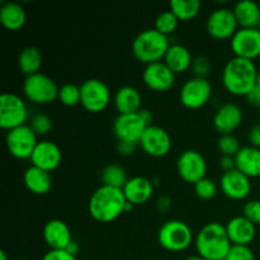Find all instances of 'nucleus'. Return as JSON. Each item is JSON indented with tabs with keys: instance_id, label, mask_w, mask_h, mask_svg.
<instances>
[{
	"instance_id": "f8f14e48",
	"label": "nucleus",
	"mask_w": 260,
	"mask_h": 260,
	"mask_svg": "<svg viewBox=\"0 0 260 260\" xmlns=\"http://www.w3.org/2000/svg\"><path fill=\"white\" fill-rule=\"evenodd\" d=\"M177 170L184 182L196 184L206 178L207 162L203 155L197 150H185L178 157Z\"/></svg>"
},
{
	"instance_id": "a19ab883",
	"label": "nucleus",
	"mask_w": 260,
	"mask_h": 260,
	"mask_svg": "<svg viewBox=\"0 0 260 260\" xmlns=\"http://www.w3.org/2000/svg\"><path fill=\"white\" fill-rule=\"evenodd\" d=\"M136 145L134 142L128 141H118L117 145V150H118V154L122 156H129V155L134 154L135 149H136Z\"/></svg>"
},
{
	"instance_id": "5701e85b",
	"label": "nucleus",
	"mask_w": 260,
	"mask_h": 260,
	"mask_svg": "<svg viewBox=\"0 0 260 260\" xmlns=\"http://www.w3.org/2000/svg\"><path fill=\"white\" fill-rule=\"evenodd\" d=\"M141 94L131 85L121 86L114 94V106L119 114H131L141 111Z\"/></svg>"
},
{
	"instance_id": "ea45409f",
	"label": "nucleus",
	"mask_w": 260,
	"mask_h": 260,
	"mask_svg": "<svg viewBox=\"0 0 260 260\" xmlns=\"http://www.w3.org/2000/svg\"><path fill=\"white\" fill-rule=\"evenodd\" d=\"M41 260H78L75 255L66 250H50L42 256Z\"/></svg>"
},
{
	"instance_id": "9d476101",
	"label": "nucleus",
	"mask_w": 260,
	"mask_h": 260,
	"mask_svg": "<svg viewBox=\"0 0 260 260\" xmlns=\"http://www.w3.org/2000/svg\"><path fill=\"white\" fill-rule=\"evenodd\" d=\"M5 144L12 156L20 160L30 159L38 144L37 135L29 124H24L8 131Z\"/></svg>"
},
{
	"instance_id": "c9c22d12",
	"label": "nucleus",
	"mask_w": 260,
	"mask_h": 260,
	"mask_svg": "<svg viewBox=\"0 0 260 260\" xmlns=\"http://www.w3.org/2000/svg\"><path fill=\"white\" fill-rule=\"evenodd\" d=\"M29 126L37 136H45L52 129V119L47 114L38 113L32 117Z\"/></svg>"
},
{
	"instance_id": "f257e3e1",
	"label": "nucleus",
	"mask_w": 260,
	"mask_h": 260,
	"mask_svg": "<svg viewBox=\"0 0 260 260\" xmlns=\"http://www.w3.org/2000/svg\"><path fill=\"white\" fill-rule=\"evenodd\" d=\"M127 200L118 188L102 184L89 200V213L95 221L108 223L126 212Z\"/></svg>"
},
{
	"instance_id": "9b49d317",
	"label": "nucleus",
	"mask_w": 260,
	"mask_h": 260,
	"mask_svg": "<svg viewBox=\"0 0 260 260\" xmlns=\"http://www.w3.org/2000/svg\"><path fill=\"white\" fill-rule=\"evenodd\" d=\"M212 86L207 78H192L180 89L179 98L183 106L189 109L202 108L210 101Z\"/></svg>"
},
{
	"instance_id": "a878e982",
	"label": "nucleus",
	"mask_w": 260,
	"mask_h": 260,
	"mask_svg": "<svg viewBox=\"0 0 260 260\" xmlns=\"http://www.w3.org/2000/svg\"><path fill=\"white\" fill-rule=\"evenodd\" d=\"M164 62L177 75L192 68L193 58L187 47L183 45H172L165 55Z\"/></svg>"
},
{
	"instance_id": "72a5a7b5",
	"label": "nucleus",
	"mask_w": 260,
	"mask_h": 260,
	"mask_svg": "<svg viewBox=\"0 0 260 260\" xmlns=\"http://www.w3.org/2000/svg\"><path fill=\"white\" fill-rule=\"evenodd\" d=\"M217 146L222 156L235 157L241 149L240 142L234 135H221V137L218 139Z\"/></svg>"
},
{
	"instance_id": "bb28decb",
	"label": "nucleus",
	"mask_w": 260,
	"mask_h": 260,
	"mask_svg": "<svg viewBox=\"0 0 260 260\" xmlns=\"http://www.w3.org/2000/svg\"><path fill=\"white\" fill-rule=\"evenodd\" d=\"M240 28H258L260 22V7L251 0H241L233 9Z\"/></svg>"
},
{
	"instance_id": "dca6fc26",
	"label": "nucleus",
	"mask_w": 260,
	"mask_h": 260,
	"mask_svg": "<svg viewBox=\"0 0 260 260\" xmlns=\"http://www.w3.org/2000/svg\"><path fill=\"white\" fill-rule=\"evenodd\" d=\"M142 80L151 90L167 91L174 85L175 74L168 68L167 63L159 61L146 65L142 71Z\"/></svg>"
},
{
	"instance_id": "2f4dec72",
	"label": "nucleus",
	"mask_w": 260,
	"mask_h": 260,
	"mask_svg": "<svg viewBox=\"0 0 260 260\" xmlns=\"http://www.w3.org/2000/svg\"><path fill=\"white\" fill-rule=\"evenodd\" d=\"M178 23H179V19L177 18V15L172 10H165V12L160 13L155 19V29L162 35L169 36L170 33L177 29Z\"/></svg>"
},
{
	"instance_id": "58836bf2",
	"label": "nucleus",
	"mask_w": 260,
	"mask_h": 260,
	"mask_svg": "<svg viewBox=\"0 0 260 260\" xmlns=\"http://www.w3.org/2000/svg\"><path fill=\"white\" fill-rule=\"evenodd\" d=\"M192 71L194 73L196 78H206L211 70V62L206 56H198L193 58Z\"/></svg>"
},
{
	"instance_id": "37998d69",
	"label": "nucleus",
	"mask_w": 260,
	"mask_h": 260,
	"mask_svg": "<svg viewBox=\"0 0 260 260\" xmlns=\"http://www.w3.org/2000/svg\"><path fill=\"white\" fill-rule=\"evenodd\" d=\"M220 168L223 170V173H228V172H231V170L236 169L235 157L222 156L220 159Z\"/></svg>"
},
{
	"instance_id": "c03bdc74",
	"label": "nucleus",
	"mask_w": 260,
	"mask_h": 260,
	"mask_svg": "<svg viewBox=\"0 0 260 260\" xmlns=\"http://www.w3.org/2000/svg\"><path fill=\"white\" fill-rule=\"evenodd\" d=\"M246 99H248L250 106L258 107V108H260V86L256 85L255 88H254L253 90L246 95Z\"/></svg>"
},
{
	"instance_id": "0eeeda50",
	"label": "nucleus",
	"mask_w": 260,
	"mask_h": 260,
	"mask_svg": "<svg viewBox=\"0 0 260 260\" xmlns=\"http://www.w3.org/2000/svg\"><path fill=\"white\" fill-rule=\"evenodd\" d=\"M23 91L28 101L36 104H50L58 99L60 88L52 78L43 73L25 76Z\"/></svg>"
},
{
	"instance_id": "4be33fe9",
	"label": "nucleus",
	"mask_w": 260,
	"mask_h": 260,
	"mask_svg": "<svg viewBox=\"0 0 260 260\" xmlns=\"http://www.w3.org/2000/svg\"><path fill=\"white\" fill-rule=\"evenodd\" d=\"M122 190L127 202L134 206H139L146 203L152 197L154 184L151 180L145 177H134L129 178Z\"/></svg>"
},
{
	"instance_id": "ddd939ff",
	"label": "nucleus",
	"mask_w": 260,
	"mask_h": 260,
	"mask_svg": "<svg viewBox=\"0 0 260 260\" xmlns=\"http://www.w3.org/2000/svg\"><path fill=\"white\" fill-rule=\"evenodd\" d=\"M238 20L231 9L218 8L213 10L207 19V32L216 40H228L233 38L238 32Z\"/></svg>"
},
{
	"instance_id": "423d86ee",
	"label": "nucleus",
	"mask_w": 260,
	"mask_h": 260,
	"mask_svg": "<svg viewBox=\"0 0 260 260\" xmlns=\"http://www.w3.org/2000/svg\"><path fill=\"white\" fill-rule=\"evenodd\" d=\"M157 241L165 250L179 253L190 246L193 233L189 226L179 220H170L162 223L157 233Z\"/></svg>"
},
{
	"instance_id": "6e6552de",
	"label": "nucleus",
	"mask_w": 260,
	"mask_h": 260,
	"mask_svg": "<svg viewBox=\"0 0 260 260\" xmlns=\"http://www.w3.org/2000/svg\"><path fill=\"white\" fill-rule=\"evenodd\" d=\"M28 118V109L24 101L14 93H3L0 96V127L3 129L24 126Z\"/></svg>"
},
{
	"instance_id": "09e8293b",
	"label": "nucleus",
	"mask_w": 260,
	"mask_h": 260,
	"mask_svg": "<svg viewBox=\"0 0 260 260\" xmlns=\"http://www.w3.org/2000/svg\"><path fill=\"white\" fill-rule=\"evenodd\" d=\"M256 85L260 86V69L258 70V78H256Z\"/></svg>"
},
{
	"instance_id": "2eb2a0df",
	"label": "nucleus",
	"mask_w": 260,
	"mask_h": 260,
	"mask_svg": "<svg viewBox=\"0 0 260 260\" xmlns=\"http://www.w3.org/2000/svg\"><path fill=\"white\" fill-rule=\"evenodd\" d=\"M139 145L150 156L162 157L169 154L172 149V137L162 127L150 124L142 135Z\"/></svg>"
},
{
	"instance_id": "1a4fd4ad",
	"label": "nucleus",
	"mask_w": 260,
	"mask_h": 260,
	"mask_svg": "<svg viewBox=\"0 0 260 260\" xmlns=\"http://www.w3.org/2000/svg\"><path fill=\"white\" fill-rule=\"evenodd\" d=\"M80 104L91 113L103 112L111 102V90L101 79H88L80 84Z\"/></svg>"
},
{
	"instance_id": "de8ad7c7",
	"label": "nucleus",
	"mask_w": 260,
	"mask_h": 260,
	"mask_svg": "<svg viewBox=\"0 0 260 260\" xmlns=\"http://www.w3.org/2000/svg\"><path fill=\"white\" fill-rule=\"evenodd\" d=\"M0 260H8L7 254H5L4 251H0Z\"/></svg>"
},
{
	"instance_id": "a18cd8bd",
	"label": "nucleus",
	"mask_w": 260,
	"mask_h": 260,
	"mask_svg": "<svg viewBox=\"0 0 260 260\" xmlns=\"http://www.w3.org/2000/svg\"><path fill=\"white\" fill-rule=\"evenodd\" d=\"M66 251H69V253L73 254V255L76 256V254H78V251H79L78 244H76L75 241H73V243H71L70 245H69V248L66 249Z\"/></svg>"
},
{
	"instance_id": "8fccbe9b",
	"label": "nucleus",
	"mask_w": 260,
	"mask_h": 260,
	"mask_svg": "<svg viewBox=\"0 0 260 260\" xmlns=\"http://www.w3.org/2000/svg\"><path fill=\"white\" fill-rule=\"evenodd\" d=\"M258 29L260 30V22H259V24H258Z\"/></svg>"
},
{
	"instance_id": "f3484780",
	"label": "nucleus",
	"mask_w": 260,
	"mask_h": 260,
	"mask_svg": "<svg viewBox=\"0 0 260 260\" xmlns=\"http://www.w3.org/2000/svg\"><path fill=\"white\" fill-rule=\"evenodd\" d=\"M61 160H62L61 149L55 142L48 141V140L38 141L30 157L33 167H37L48 173L57 169L61 164Z\"/></svg>"
},
{
	"instance_id": "a211bd4d",
	"label": "nucleus",
	"mask_w": 260,
	"mask_h": 260,
	"mask_svg": "<svg viewBox=\"0 0 260 260\" xmlns=\"http://www.w3.org/2000/svg\"><path fill=\"white\" fill-rule=\"evenodd\" d=\"M220 185L223 194L235 201L245 200L251 190L250 178L239 172L238 169L223 173L220 180Z\"/></svg>"
},
{
	"instance_id": "3c124183",
	"label": "nucleus",
	"mask_w": 260,
	"mask_h": 260,
	"mask_svg": "<svg viewBox=\"0 0 260 260\" xmlns=\"http://www.w3.org/2000/svg\"><path fill=\"white\" fill-rule=\"evenodd\" d=\"M15 260H27V259H15Z\"/></svg>"
},
{
	"instance_id": "b1692460",
	"label": "nucleus",
	"mask_w": 260,
	"mask_h": 260,
	"mask_svg": "<svg viewBox=\"0 0 260 260\" xmlns=\"http://www.w3.org/2000/svg\"><path fill=\"white\" fill-rule=\"evenodd\" d=\"M236 169L249 178L260 177V149L244 146L235 156Z\"/></svg>"
},
{
	"instance_id": "49530a36",
	"label": "nucleus",
	"mask_w": 260,
	"mask_h": 260,
	"mask_svg": "<svg viewBox=\"0 0 260 260\" xmlns=\"http://www.w3.org/2000/svg\"><path fill=\"white\" fill-rule=\"evenodd\" d=\"M185 260H206V259H203L202 256H200V255H192V256H188Z\"/></svg>"
},
{
	"instance_id": "e433bc0d",
	"label": "nucleus",
	"mask_w": 260,
	"mask_h": 260,
	"mask_svg": "<svg viewBox=\"0 0 260 260\" xmlns=\"http://www.w3.org/2000/svg\"><path fill=\"white\" fill-rule=\"evenodd\" d=\"M225 260H255V255L249 245H233Z\"/></svg>"
},
{
	"instance_id": "4c0bfd02",
	"label": "nucleus",
	"mask_w": 260,
	"mask_h": 260,
	"mask_svg": "<svg viewBox=\"0 0 260 260\" xmlns=\"http://www.w3.org/2000/svg\"><path fill=\"white\" fill-rule=\"evenodd\" d=\"M243 216L251 221L254 225L260 223V201L253 200L246 202L243 208Z\"/></svg>"
},
{
	"instance_id": "473e14b6",
	"label": "nucleus",
	"mask_w": 260,
	"mask_h": 260,
	"mask_svg": "<svg viewBox=\"0 0 260 260\" xmlns=\"http://www.w3.org/2000/svg\"><path fill=\"white\" fill-rule=\"evenodd\" d=\"M58 101L61 102V104L66 107H75L80 104V85L69 83L61 86L60 91H58Z\"/></svg>"
},
{
	"instance_id": "39448f33",
	"label": "nucleus",
	"mask_w": 260,
	"mask_h": 260,
	"mask_svg": "<svg viewBox=\"0 0 260 260\" xmlns=\"http://www.w3.org/2000/svg\"><path fill=\"white\" fill-rule=\"evenodd\" d=\"M151 119L152 114L149 109H141L137 113L118 114L113 123L114 135L117 136L118 141L139 144L142 135L150 126Z\"/></svg>"
},
{
	"instance_id": "aec40b11",
	"label": "nucleus",
	"mask_w": 260,
	"mask_h": 260,
	"mask_svg": "<svg viewBox=\"0 0 260 260\" xmlns=\"http://www.w3.org/2000/svg\"><path fill=\"white\" fill-rule=\"evenodd\" d=\"M243 122V111L235 103H226L213 117V126L221 135H233Z\"/></svg>"
},
{
	"instance_id": "79ce46f5",
	"label": "nucleus",
	"mask_w": 260,
	"mask_h": 260,
	"mask_svg": "<svg viewBox=\"0 0 260 260\" xmlns=\"http://www.w3.org/2000/svg\"><path fill=\"white\" fill-rule=\"evenodd\" d=\"M249 142H250V146L260 149V124L251 127L249 131Z\"/></svg>"
},
{
	"instance_id": "f03ea898",
	"label": "nucleus",
	"mask_w": 260,
	"mask_h": 260,
	"mask_svg": "<svg viewBox=\"0 0 260 260\" xmlns=\"http://www.w3.org/2000/svg\"><path fill=\"white\" fill-rule=\"evenodd\" d=\"M258 69L251 60L233 57L223 68L222 83L230 94L246 96L256 86Z\"/></svg>"
},
{
	"instance_id": "c756f323",
	"label": "nucleus",
	"mask_w": 260,
	"mask_h": 260,
	"mask_svg": "<svg viewBox=\"0 0 260 260\" xmlns=\"http://www.w3.org/2000/svg\"><path fill=\"white\" fill-rule=\"evenodd\" d=\"M200 0H172L169 3V10H172L179 20H190L196 18L200 13Z\"/></svg>"
},
{
	"instance_id": "412c9836",
	"label": "nucleus",
	"mask_w": 260,
	"mask_h": 260,
	"mask_svg": "<svg viewBox=\"0 0 260 260\" xmlns=\"http://www.w3.org/2000/svg\"><path fill=\"white\" fill-rule=\"evenodd\" d=\"M226 231L233 245H249L256 235L255 225L244 216L231 218L226 225Z\"/></svg>"
},
{
	"instance_id": "6ab92c4d",
	"label": "nucleus",
	"mask_w": 260,
	"mask_h": 260,
	"mask_svg": "<svg viewBox=\"0 0 260 260\" xmlns=\"http://www.w3.org/2000/svg\"><path fill=\"white\" fill-rule=\"evenodd\" d=\"M43 240L51 250H66L73 243V235L68 223L62 220H50L43 228Z\"/></svg>"
},
{
	"instance_id": "20e7f679",
	"label": "nucleus",
	"mask_w": 260,
	"mask_h": 260,
	"mask_svg": "<svg viewBox=\"0 0 260 260\" xmlns=\"http://www.w3.org/2000/svg\"><path fill=\"white\" fill-rule=\"evenodd\" d=\"M170 46L168 36L152 28L142 30L136 36L132 42V53L140 62L150 65L164 60Z\"/></svg>"
},
{
	"instance_id": "7c9ffc66",
	"label": "nucleus",
	"mask_w": 260,
	"mask_h": 260,
	"mask_svg": "<svg viewBox=\"0 0 260 260\" xmlns=\"http://www.w3.org/2000/svg\"><path fill=\"white\" fill-rule=\"evenodd\" d=\"M101 177L103 185L118 188V189H123L126 183L128 182L126 170H124L121 165L117 164L107 165V167L102 170Z\"/></svg>"
},
{
	"instance_id": "f704fd0d",
	"label": "nucleus",
	"mask_w": 260,
	"mask_h": 260,
	"mask_svg": "<svg viewBox=\"0 0 260 260\" xmlns=\"http://www.w3.org/2000/svg\"><path fill=\"white\" fill-rule=\"evenodd\" d=\"M194 192L200 200H212L217 194V185L213 180L208 179V178H203L202 180L194 184Z\"/></svg>"
},
{
	"instance_id": "7ed1b4c3",
	"label": "nucleus",
	"mask_w": 260,
	"mask_h": 260,
	"mask_svg": "<svg viewBox=\"0 0 260 260\" xmlns=\"http://www.w3.org/2000/svg\"><path fill=\"white\" fill-rule=\"evenodd\" d=\"M231 246L233 244L226 231V226L220 222L207 223L196 236L198 255L206 260H225Z\"/></svg>"
},
{
	"instance_id": "4468645a",
	"label": "nucleus",
	"mask_w": 260,
	"mask_h": 260,
	"mask_svg": "<svg viewBox=\"0 0 260 260\" xmlns=\"http://www.w3.org/2000/svg\"><path fill=\"white\" fill-rule=\"evenodd\" d=\"M231 50L236 57L251 60L260 56V30L258 28H240L231 38Z\"/></svg>"
},
{
	"instance_id": "393cba45",
	"label": "nucleus",
	"mask_w": 260,
	"mask_h": 260,
	"mask_svg": "<svg viewBox=\"0 0 260 260\" xmlns=\"http://www.w3.org/2000/svg\"><path fill=\"white\" fill-rule=\"evenodd\" d=\"M23 180L27 189L33 194H47L52 188V179H51L50 173L33 165L24 172Z\"/></svg>"
},
{
	"instance_id": "c85d7f7f",
	"label": "nucleus",
	"mask_w": 260,
	"mask_h": 260,
	"mask_svg": "<svg viewBox=\"0 0 260 260\" xmlns=\"http://www.w3.org/2000/svg\"><path fill=\"white\" fill-rule=\"evenodd\" d=\"M42 52L40 48L35 47V46H28V47L23 48L18 56V66L25 76L41 73L40 70L42 68Z\"/></svg>"
},
{
	"instance_id": "cd10ccee",
	"label": "nucleus",
	"mask_w": 260,
	"mask_h": 260,
	"mask_svg": "<svg viewBox=\"0 0 260 260\" xmlns=\"http://www.w3.org/2000/svg\"><path fill=\"white\" fill-rule=\"evenodd\" d=\"M27 14L24 8L18 3H4L0 8V23L8 30H18L25 24Z\"/></svg>"
}]
</instances>
